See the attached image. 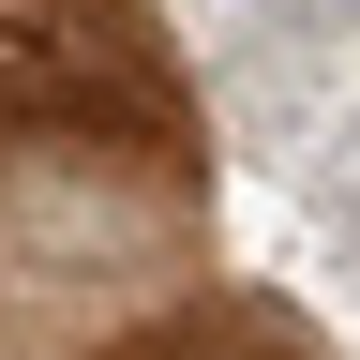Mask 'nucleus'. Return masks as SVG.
I'll return each mask as SVG.
<instances>
[{
	"label": "nucleus",
	"mask_w": 360,
	"mask_h": 360,
	"mask_svg": "<svg viewBox=\"0 0 360 360\" xmlns=\"http://www.w3.org/2000/svg\"><path fill=\"white\" fill-rule=\"evenodd\" d=\"M270 360H285V345H270Z\"/></svg>",
	"instance_id": "2"
},
{
	"label": "nucleus",
	"mask_w": 360,
	"mask_h": 360,
	"mask_svg": "<svg viewBox=\"0 0 360 360\" xmlns=\"http://www.w3.org/2000/svg\"><path fill=\"white\" fill-rule=\"evenodd\" d=\"M180 105L135 0H0V135H150Z\"/></svg>",
	"instance_id": "1"
}]
</instances>
